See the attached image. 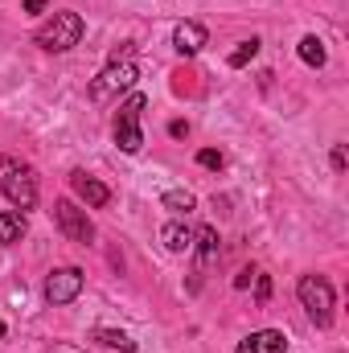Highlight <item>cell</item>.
Segmentation results:
<instances>
[{"label":"cell","instance_id":"277c9868","mask_svg":"<svg viewBox=\"0 0 349 353\" xmlns=\"http://www.w3.org/2000/svg\"><path fill=\"white\" fill-rule=\"evenodd\" d=\"M148 107V99L144 94H132L128 103H119V115H115V144L128 152V157H136L140 148H144V132H140V111Z\"/></svg>","mask_w":349,"mask_h":353},{"label":"cell","instance_id":"6da1fadb","mask_svg":"<svg viewBox=\"0 0 349 353\" xmlns=\"http://www.w3.org/2000/svg\"><path fill=\"white\" fill-rule=\"evenodd\" d=\"M0 193H4L21 214L33 210V205H37V173H33L29 165L12 161V157H0Z\"/></svg>","mask_w":349,"mask_h":353},{"label":"cell","instance_id":"9c48e42d","mask_svg":"<svg viewBox=\"0 0 349 353\" xmlns=\"http://www.w3.org/2000/svg\"><path fill=\"white\" fill-rule=\"evenodd\" d=\"M206 41H210V33H206L197 21H181V25L173 29V50L177 54H185V58H193Z\"/></svg>","mask_w":349,"mask_h":353},{"label":"cell","instance_id":"4fadbf2b","mask_svg":"<svg viewBox=\"0 0 349 353\" xmlns=\"http://www.w3.org/2000/svg\"><path fill=\"white\" fill-rule=\"evenodd\" d=\"M25 239V214L21 210H0V247H12Z\"/></svg>","mask_w":349,"mask_h":353},{"label":"cell","instance_id":"5b68a950","mask_svg":"<svg viewBox=\"0 0 349 353\" xmlns=\"http://www.w3.org/2000/svg\"><path fill=\"white\" fill-rule=\"evenodd\" d=\"M136 79H140V66H136V62H111V66L90 83V99H94V103H107L111 94L132 90L136 87Z\"/></svg>","mask_w":349,"mask_h":353},{"label":"cell","instance_id":"d6986e66","mask_svg":"<svg viewBox=\"0 0 349 353\" xmlns=\"http://www.w3.org/2000/svg\"><path fill=\"white\" fill-rule=\"evenodd\" d=\"M255 292H259V304L271 296V279H267V275H259V271H255Z\"/></svg>","mask_w":349,"mask_h":353},{"label":"cell","instance_id":"5bb4252c","mask_svg":"<svg viewBox=\"0 0 349 353\" xmlns=\"http://www.w3.org/2000/svg\"><path fill=\"white\" fill-rule=\"evenodd\" d=\"M90 337H94V345H103V350H119V353L136 350V341H132L128 333H119V329H94Z\"/></svg>","mask_w":349,"mask_h":353},{"label":"cell","instance_id":"7a4b0ae2","mask_svg":"<svg viewBox=\"0 0 349 353\" xmlns=\"http://www.w3.org/2000/svg\"><path fill=\"white\" fill-rule=\"evenodd\" d=\"M83 33H87V25H83L79 12H54V17L33 33V41H37L41 50H50V54H66V50H74V46L83 41Z\"/></svg>","mask_w":349,"mask_h":353},{"label":"cell","instance_id":"ba28073f","mask_svg":"<svg viewBox=\"0 0 349 353\" xmlns=\"http://www.w3.org/2000/svg\"><path fill=\"white\" fill-rule=\"evenodd\" d=\"M70 189L87 201L90 210H99V205H107V201H111V189H107L103 181H94L90 173H83V169H79V173H70Z\"/></svg>","mask_w":349,"mask_h":353},{"label":"cell","instance_id":"30bf717a","mask_svg":"<svg viewBox=\"0 0 349 353\" xmlns=\"http://www.w3.org/2000/svg\"><path fill=\"white\" fill-rule=\"evenodd\" d=\"M239 353H288V337L279 329H259L239 341Z\"/></svg>","mask_w":349,"mask_h":353},{"label":"cell","instance_id":"7402d4cb","mask_svg":"<svg viewBox=\"0 0 349 353\" xmlns=\"http://www.w3.org/2000/svg\"><path fill=\"white\" fill-rule=\"evenodd\" d=\"M21 4H25V12H41V8L50 4V0H21Z\"/></svg>","mask_w":349,"mask_h":353},{"label":"cell","instance_id":"8fae6325","mask_svg":"<svg viewBox=\"0 0 349 353\" xmlns=\"http://www.w3.org/2000/svg\"><path fill=\"white\" fill-rule=\"evenodd\" d=\"M161 243H165V251H173V255H189V251H193V226L169 222V226L161 230Z\"/></svg>","mask_w":349,"mask_h":353},{"label":"cell","instance_id":"44dd1931","mask_svg":"<svg viewBox=\"0 0 349 353\" xmlns=\"http://www.w3.org/2000/svg\"><path fill=\"white\" fill-rule=\"evenodd\" d=\"M251 279H255V267H243V271H239V275H235V288H247V283H251Z\"/></svg>","mask_w":349,"mask_h":353},{"label":"cell","instance_id":"8992f818","mask_svg":"<svg viewBox=\"0 0 349 353\" xmlns=\"http://www.w3.org/2000/svg\"><path fill=\"white\" fill-rule=\"evenodd\" d=\"M54 222H58V230H62L70 243H79V247H87L90 239H94V226H90L87 210H79L70 197L54 201Z\"/></svg>","mask_w":349,"mask_h":353},{"label":"cell","instance_id":"7c38bea8","mask_svg":"<svg viewBox=\"0 0 349 353\" xmlns=\"http://www.w3.org/2000/svg\"><path fill=\"white\" fill-rule=\"evenodd\" d=\"M193 251H197V271H206V267L218 259V230L214 226L193 230Z\"/></svg>","mask_w":349,"mask_h":353},{"label":"cell","instance_id":"2e32d148","mask_svg":"<svg viewBox=\"0 0 349 353\" xmlns=\"http://www.w3.org/2000/svg\"><path fill=\"white\" fill-rule=\"evenodd\" d=\"M161 201H165V210H177V214H189V210H193V205H197V201H193V193H189V189H169V193H165V197H161Z\"/></svg>","mask_w":349,"mask_h":353},{"label":"cell","instance_id":"ac0fdd59","mask_svg":"<svg viewBox=\"0 0 349 353\" xmlns=\"http://www.w3.org/2000/svg\"><path fill=\"white\" fill-rule=\"evenodd\" d=\"M197 165H201V169H222L226 161H222V152H214V148H201V152H197Z\"/></svg>","mask_w":349,"mask_h":353},{"label":"cell","instance_id":"9a60e30c","mask_svg":"<svg viewBox=\"0 0 349 353\" xmlns=\"http://www.w3.org/2000/svg\"><path fill=\"white\" fill-rule=\"evenodd\" d=\"M300 62H308V66H325V41L308 33V37L300 41Z\"/></svg>","mask_w":349,"mask_h":353},{"label":"cell","instance_id":"ffe728a7","mask_svg":"<svg viewBox=\"0 0 349 353\" xmlns=\"http://www.w3.org/2000/svg\"><path fill=\"white\" fill-rule=\"evenodd\" d=\"M346 165H349V152H346V144H337V148H333V169L341 173Z\"/></svg>","mask_w":349,"mask_h":353},{"label":"cell","instance_id":"e0dca14e","mask_svg":"<svg viewBox=\"0 0 349 353\" xmlns=\"http://www.w3.org/2000/svg\"><path fill=\"white\" fill-rule=\"evenodd\" d=\"M255 54H259V37H251V41H239V50L230 54V66L239 70V66H247V62H251Z\"/></svg>","mask_w":349,"mask_h":353},{"label":"cell","instance_id":"3957f363","mask_svg":"<svg viewBox=\"0 0 349 353\" xmlns=\"http://www.w3.org/2000/svg\"><path fill=\"white\" fill-rule=\"evenodd\" d=\"M296 296H300V304H304V312L312 316L317 329H329L333 325V283L325 275H300Z\"/></svg>","mask_w":349,"mask_h":353},{"label":"cell","instance_id":"52a82bcc","mask_svg":"<svg viewBox=\"0 0 349 353\" xmlns=\"http://www.w3.org/2000/svg\"><path fill=\"white\" fill-rule=\"evenodd\" d=\"M79 292H83V271L79 267L50 271V279H46V300L50 304H70V300H79Z\"/></svg>","mask_w":349,"mask_h":353},{"label":"cell","instance_id":"603a6c76","mask_svg":"<svg viewBox=\"0 0 349 353\" xmlns=\"http://www.w3.org/2000/svg\"><path fill=\"white\" fill-rule=\"evenodd\" d=\"M0 337H4V321H0Z\"/></svg>","mask_w":349,"mask_h":353}]
</instances>
